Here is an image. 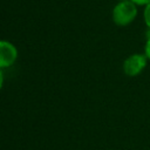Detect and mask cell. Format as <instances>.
Wrapping results in <instances>:
<instances>
[{
    "label": "cell",
    "instance_id": "7a4b0ae2",
    "mask_svg": "<svg viewBox=\"0 0 150 150\" xmlns=\"http://www.w3.org/2000/svg\"><path fill=\"white\" fill-rule=\"evenodd\" d=\"M148 57L145 54H131L123 62V71L127 76L134 77L139 75L146 67Z\"/></svg>",
    "mask_w": 150,
    "mask_h": 150
},
{
    "label": "cell",
    "instance_id": "5b68a950",
    "mask_svg": "<svg viewBox=\"0 0 150 150\" xmlns=\"http://www.w3.org/2000/svg\"><path fill=\"white\" fill-rule=\"evenodd\" d=\"M144 54L145 56L148 57V60H150V36L148 38L146 42H145V46H144Z\"/></svg>",
    "mask_w": 150,
    "mask_h": 150
},
{
    "label": "cell",
    "instance_id": "6da1fadb",
    "mask_svg": "<svg viewBox=\"0 0 150 150\" xmlns=\"http://www.w3.org/2000/svg\"><path fill=\"white\" fill-rule=\"evenodd\" d=\"M137 13V5H135L130 0H121L114 6L111 16L116 26L125 27L136 19Z\"/></svg>",
    "mask_w": 150,
    "mask_h": 150
},
{
    "label": "cell",
    "instance_id": "8992f818",
    "mask_svg": "<svg viewBox=\"0 0 150 150\" xmlns=\"http://www.w3.org/2000/svg\"><path fill=\"white\" fill-rule=\"evenodd\" d=\"M130 1H132L135 5H137V6H146L148 4H150V0H130Z\"/></svg>",
    "mask_w": 150,
    "mask_h": 150
},
{
    "label": "cell",
    "instance_id": "277c9868",
    "mask_svg": "<svg viewBox=\"0 0 150 150\" xmlns=\"http://www.w3.org/2000/svg\"><path fill=\"white\" fill-rule=\"evenodd\" d=\"M143 19H144V22H145L146 27L150 29V4H148V5L144 7V11H143Z\"/></svg>",
    "mask_w": 150,
    "mask_h": 150
},
{
    "label": "cell",
    "instance_id": "3957f363",
    "mask_svg": "<svg viewBox=\"0 0 150 150\" xmlns=\"http://www.w3.org/2000/svg\"><path fill=\"white\" fill-rule=\"evenodd\" d=\"M18 59V48L7 40H0V69L8 68Z\"/></svg>",
    "mask_w": 150,
    "mask_h": 150
},
{
    "label": "cell",
    "instance_id": "52a82bcc",
    "mask_svg": "<svg viewBox=\"0 0 150 150\" xmlns=\"http://www.w3.org/2000/svg\"><path fill=\"white\" fill-rule=\"evenodd\" d=\"M4 86V74H2V69H0V91L2 89Z\"/></svg>",
    "mask_w": 150,
    "mask_h": 150
}]
</instances>
